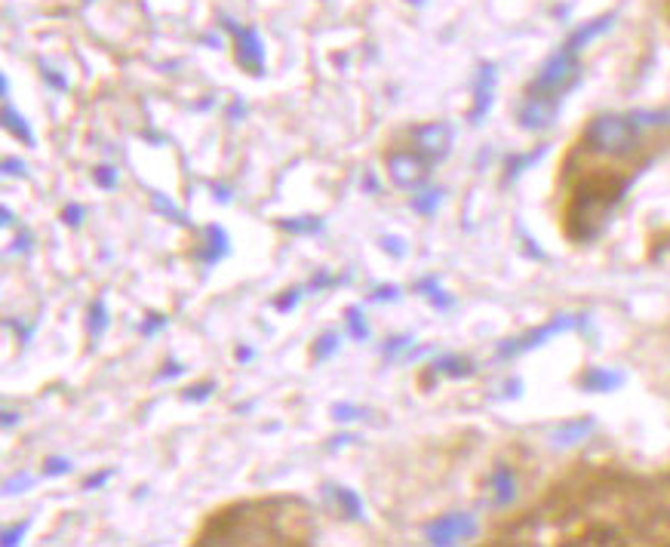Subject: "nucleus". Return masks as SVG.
<instances>
[{
  "mask_svg": "<svg viewBox=\"0 0 670 547\" xmlns=\"http://www.w3.org/2000/svg\"><path fill=\"white\" fill-rule=\"evenodd\" d=\"M317 541L314 508L299 495H268L222 504L197 526V547H302Z\"/></svg>",
  "mask_w": 670,
  "mask_h": 547,
  "instance_id": "nucleus-1",
  "label": "nucleus"
},
{
  "mask_svg": "<svg viewBox=\"0 0 670 547\" xmlns=\"http://www.w3.org/2000/svg\"><path fill=\"white\" fill-rule=\"evenodd\" d=\"M670 123V114L664 111H631V114H597L584 126L578 148L591 157L603 160H634L643 145L646 133L661 130Z\"/></svg>",
  "mask_w": 670,
  "mask_h": 547,
  "instance_id": "nucleus-2",
  "label": "nucleus"
},
{
  "mask_svg": "<svg viewBox=\"0 0 670 547\" xmlns=\"http://www.w3.org/2000/svg\"><path fill=\"white\" fill-rule=\"evenodd\" d=\"M578 74H581V65H578V53L563 47L560 53H554L548 62L541 65V71L532 77L529 90L526 93H535V96H548V99H557L563 102V96L578 83Z\"/></svg>",
  "mask_w": 670,
  "mask_h": 547,
  "instance_id": "nucleus-3",
  "label": "nucleus"
},
{
  "mask_svg": "<svg viewBox=\"0 0 670 547\" xmlns=\"http://www.w3.org/2000/svg\"><path fill=\"white\" fill-rule=\"evenodd\" d=\"M385 166H388V176H391V182L397 188L415 191V188L425 185V179L431 176V166L434 163H428L422 154L412 151L409 145H400V148H394V151L385 154Z\"/></svg>",
  "mask_w": 670,
  "mask_h": 547,
  "instance_id": "nucleus-4",
  "label": "nucleus"
},
{
  "mask_svg": "<svg viewBox=\"0 0 670 547\" xmlns=\"http://www.w3.org/2000/svg\"><path fill=\"white\" fill-rule=\"evenodd\" d=\"M575 326H581V317L557 314L554 320H548L544 326H535V329H529V332L517 335V339H511V342H501L498 357H517V354H526V351H532V348L544 345L548 339H554V335L569 332V329H575Z\"/></svg>",
  "mask_w": 670,
  "mask_h": 547,
  "instance_id": "nucleus-5",
  "label": "nucleus"
},
{
  "mask_svg": "<svg viewBox=\"0 0 670 547\" xmlns=\"http://www.w3.org/2000/svg\"><path fill=\"white\" fill-rule=\"evenodd\" d=\"M406 145L422 154L428 163H437L452 148V126L449 123H422V126H415V130H409Z\"/></svg>",
  "mask_w": 670,
  "mask_h": 547,
  "instance_id": "nucleus-6",
  "label": "nucleus"
},
{
  "mask_svg": "<svg viewBox=\"0 0 670 547\" xmlns=\"http://www.w3.org/2000/svg\"><path fill=\"white\" fill-rule=\"evenodd\" d=\"M557 111H560L557 99L526 93L520 108H517V123L523 126V130H529V133H538V130H548V126L557 120Z\"/></svg>",
  "mask_w": 670,
  "mask_h": 547,
  "instance_id": "nucleus-7",
  "label": "nucleus"
},
{
  "mask_svg": "<svg viewBox=\"0 0 670 547\" xmlns=\"http://www.w3.org/2000/svg\"><path fill=\"white\" fill-rule=\"evenodd\" d=\"M477 532V520L471 514H443L434 523H428L425 538L431 544H455L462 538H471Z\"/></svg>",
  "mask_w": 670,
  "mask_h": 547,
  "instance_id": "nucleus-8",
  "label": "nucleus"
},
{
  "mask_svg": "<svg viewBox=\"0 0 670 547\" xmlns=\"http://www.w3.org/2000/svg\"><path fill=\"white\" fill-rule=\"evenodd\" d=\"M237 62H240L249 74H262L265 50H262V44H259V37H256L253 28L237 31Z\"/></svg>",
  "mask_w": 670,
  "mask_h": 547,
  "instance_id": "nucleus-9",
  "label": "nucleus"
},
{
  "mask_svg": "<svg viewBox=\"0 0 670 547\" xmlns=\"http://www.w3.org/2000/svg\"><path fill=\"white\" fill-rule=\"evenodd\" d=\"M514 498H517V474L508 465H498L489 474V501L495 508H505Z\"/></svg>",
  "mask_w": 670,
  "mask_h": 547,
  "instance_id": "nucleus-10",
  "label": "nucleus"
},
{
  "mask_svg": "<svg viewBox=\"0 0 670 547\" xmlns=\"http://www.w3.org/2000/svg\"><path fill=\"white\" fill-rule=\"evenodd\" d=\"M474 93H477V102L471 108V120L480 123V117L489 111L492 105V93H495V68L492 65H483L480 74H477V83H474Z\"/></svg>",
  "mask_w": 670,
  "mask_h": 547,
  "instance_id": "nucleus-11",
  "label": "nucleus"
},
{
  "mask_svg": "<svg viewBox=\"0 0 670 547\" xmlns=\"http://www.w3.org/2000/svg\"><path fill=\"white\" fill-rule=\"evenodd\" d=\"M578 385H581L584 391H591V394H609V391H615V388L621 385V375L612 372V369L591 366L588 372H584V375L578 378Z\"/></svg>",
  "mask_w": 670,
  "mask_h": 547,
  "instance_id": "nucleus-12",
  "label": "nucleus"
},
{
  "mask_svg": "<svg viewBox=\"0 0 670 547\" xmlns=\"http://www.w3.org/2000/svg\"><path fill=\"white\" fill-rule=\"evenodd\" d=\"M612 28V16H603V19H594V22H588V25H581L569 40H566V47L569 50H575V53H581L584 47L591 44L594 37H600L603 31H609Z\"/></svg>",
  "mask_w": 670,
  "mask_h": 547,
  "instance_id": "nucleus-13",
  "label": "nucleus"
},
{
  "mask_svg": "<svg viewBox=\"0 0 670 547\" xmlns=\"http://www.w3.org/2000/svg\"><path fill=\"white\" fill-rule=\"evenodd\" d=\"M591 431H594V418H575V422H566L554 431V440L560 446H572V443L588 440Z\"/></svg>",
  "mask_w": 670,
  "mask_h": 547,
  "instance_id": "nucleus-14",
  "label": "nucleus"
},
{
  "mask_svg": "<svg viewBox=\"0 0 670 547\" xmlns=\"http://www.w3.org/2000/svg\"><path fill=\"white\" fill-rule=\"evenodd\" d=\"M4 130H7V133H13L19 142L34 145V133H31L28 120H25L22 114H16V108L10 105V99H7V96H4Z\"/></svg>",
  "mask_w": 670,
  "mask_h": 547,
  "instance_id": "nucleus-15",
  "label": "nucleus"
},
{
  "mask_svg": "<svg viewBox=\"0 0 670 547\" xmlns=\"http://www.w3.org/2000/svg\"><path fill=\"white\" fill-rule=\"evenodd\" d=\"M206 252H203V262L206 265H213V262H219L225 252H228V237H225V231L222 228H216V225H209L206 228Z\"/></svg>",
  "mask_w": 670,
  "mask_h": 547,
  "instance_id": "nucleus-16",
  "label": "nucleus"
},
{
  "mask_svg": "<svg viewBox=\"0 0 670 547\" xmlns=\"http://www.w3.org/2000/svg\"><path fill=\"white\" fill-rule=\"evenodd\" d=\"M434 372L449 375V378H465V375H474V363L468 357H440L434 363Z\"/></svg>",
  "mask_w": 670,
  "mask_h": 547,
  "instance_id": "nucleus-17",
  "label": "nucleus"
},
{
  "mask_svg": "<svg viewBox=\"0 0 670 547\" xmlns=\"http://www.w3.org/2000/svg\"><path fill=\"white\" fill-rule=\"evenodd\" d=\"M329 495L335 498V504H339V511H342L348 520H357V517H360L363 504H360L357 492H351V489H345V486H335V489H329Z\"/></svg>",
  "mask_w": 670,
  "mask_h": 547,
  "instance_id": "nucleus-18",
  "label": "nucleus"
},
{
  "mask_svg": "<svg viewBox=\"0 0 670 547\" xmlns=\"http://www.w3.org/2000/svg\"><path fill=\"white\" fill-rule=\"evenodd\" d=\"M440 200H443V191H422V194H415L412 206H415V213L434 216V209L440 206Z\"/></svg>",
  "mask_w": 670,
  "mask_h": 547,
  "instance_id": "nucleus-19",
  "label": "nucleus"
},
{
  "mask_svg": "<svg viewBox=\"0 0 670 547\" xmlns=\"http://www.w3.org/2000/svg\"><path fill=\"white\" fill-rule=\"evenodd\" d=\"M108 329V311H105V302H93L90 308V335L93 339H102Z\"/></svg>",
  "mask_w": 670,
  "mask_h": 547,
  "instance_id": "nucleus-20",
  "label": "nucleus"
},
{
  "mask_svg": "<svg viewBox=\"0 0 670 547\" xmlns=\"http://www.w3.org/2000/svg\"><path fill=\"white\" fill-rule=\"evenodd\" d=\"M320 225H323V222H320V219H311V216H308V219H292V222L283 219V222H280V228H283V231H292V234H314V231H320Z\"/></svg>",
  "mask_w": 670,
  "mask_h": 547,
  "instance_id": "nucleus-21",
  "label": "nucleus"
},
{
  "mask_svg": "<svg viewBox=\"0 0 670 547\" xmlns=\"http://www.w3.org/2000/svg\"><path fill=\"white\" fill-rule=\"evenodd\" d=\"M335 348H339V335H335V332H326V335H320V339H317V345H314L311 354H314L317 360H326Z\"/></svg>",
  "mask_w": 670,
  "mask_h": 547,
  "instance_id": "nucleus-22",
  "label": "nucleus"
},
{
  "mask_svg": "<svg viewBox=\"0 0 670 547\" xmlns=\"http://www.w3.org/2000/svg\"><path fill=\"white\" fill-rule=\"evenodd\" d=\"M348 329H351L354 339H366V335H369V326L360 317V308H348Z\"/></svg>",
  "mask_w": 670,
  "mask_h": 547,
  "instance_id": "nucleus-23",
  "label": "nucleus"
},
{
  "mask_svg": "<svg viewBox=\"0 0 670 547\" xmlns=\"http://www.w3.org/2000/svg\"><path fill=\"white\" fill-rule=\"evenodd\" d=\"M541 154H544V148H535V151H532V154H526V157L508 160V179H511V176H520V173L526 170V166H529V163H535Z\"/></svg>",
  "mask_w": 670,
  "mask_h": 547,
  "instance_id": "nucleus-24",
  "label": "nucleus"
},
{
  "mask_svg": "<svg viewBox=\"0 0 670 547\" xmlns=\"http://www.w3.org/2000/svg\"><path fill=\"white\" fill-rule=\"evenodd\" d=\"M71 471V461L68 458H47L44 461V474L47 477H62V474H68Z\"/></svg>",
  "mask_w": 670,
  "mask_h": 547,
  "instance_id": "nucleus-25",
  "label": "nucleus"
},
{
  "mask_svg": "<svg viewBox=\"0 0 670 547\" xmlns=\"http://www.w3.org/2000/svg\"><path fill=\"white\" fill-rule=\"evenodd\" d=\"M93 179H96V185H102V188H114V185H117V170H114V166H96Z\"/></svg>",
  "mask_w": 670,
  "mask_h": 547,
  "instance_id": "nucleus-26",
  "label": "nucleus"
},
{
  "mask_svg": "<svg viewBox=\"0 0 670 547\" xmlns=\"http://www.w3.org/2000/svg\"><path fill=\"white\" fill-rule=\"evenodd\" d=\"M25 529H28V523H16V526H7L4 529V547H13V544H19L22 541V535H25Z\"/></svg>",
  "mask_w": 670,
  "mask_h": 547,
  "instance_id": "nucleus-27",
  "label": "nucleus"
},
{
  "mask_svg": "<svg viewBox=\"0 0 670 547\" xmlns=\"http://www.w3.org/2000/svg\"><path fill=\"white\" fill-rule=\"evenodd\" d=\"M299 299H302V289H286V296H280V299H277V311H289V308H296V305H299Z\"/></svg>",
  "mask_w": 670,
  "mask_h": 547,
  "instance_id": "nucleus-28",
  "label": "nucleus"
},
{
  "mask_svg": "<svg viewBox=\"0 0 670 547\" xmlns=\"http://www.w3.org/2000/svg\"><path fill=\"white\" fill-rule=\"evenodd\" d=\"M209 394H213V385L203 382V385H197V388H188V391H185V400H206Z\"/></svg>",
  "mask_w": 670,
  "mask_h": 547,
  "instance_id": "nucleus-29",
  "label": "nucleus"
},
{
  "mask_svg": "<svg viewBox=\"0 0 670 547\" xmlns=\"http://www.w3.org/2000/svg\"><path fill=\"white\" fill-rule=\"evenodd\" d=\"M80 216H83V206H68L65 213H62L65 225H71V228H77V225H80Z\"/></svg>",
  "mask_w": 670,
  "mask_h": 547,
  "instance_id": "nucleus-30",
  "label": "nucleus"
},
{
  "mask_svg": "<svg viewBox=\"0 0 670 547\" xmlns=\"http://www.w3.org/2000/svg\"><path fill=\"white\" fill-rule=\"evenodd\" d=\"M4 170H7L10 176H25V163H19V160L7 157V160H4Z\"/></svg>",
  "mask_w": 670,
  "mask_h": 547,
  "instance_id": "nucleus-31",
  "label": "nucleus"
},
{
  "mask_svg": "<svg viewBox=\"0 0 670 547\" xmlns=\"http://www.w3.org/2000/svg\"><path fill=\"white\" fill-rule=\"evenodd\" d=\"M108 477H111V471H105V474H99V477H90V480L83 483V486H87V489H93V486H102V483H105Z\"/></svg>",
  "mask_w": 670,
  "mask_h": 547,
  "instance_id": "nucleus-32",
  "label": "nucleus"
},
{
  "mask_svg": "<svg viewBox=\"0 0 670 547\" xmlns=\"http://www.w3.org/2000/svg\"><path fill=\"white\" fill-rule=\"evenodd\" d=\"M4 425H7V428L16 425V415H13V412H4Z\"/></svg>",
  "mask_w": 670,
  "mask_h": 547,
  "instance_id": "nucleus-33",
  "label": "nucleus"
}]
</instances>
